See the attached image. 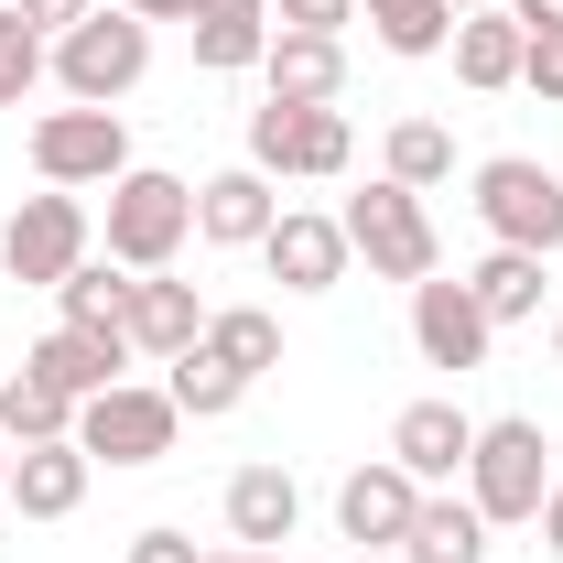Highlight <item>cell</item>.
<instances>
[{"mask_svg":"<svg viewBox=\"0 0 563 563\" xmlns=\"http://www.w3.org/2000/svg\"><path fill=\"white\" fill-rule=\"evenodd\" d=\"M455 488L477 498V520L488 531H531L542 520V498H553V433L531 412H498V422H477V455H466V477Z\"/></svg>","mask_w":563,"mask_h":563,"instance_id":"cell-1","label":"cell"},{"mask_svg":"<svg viewBox=\"0 0 563 563\" xmlns=\"http://www.w3.org/2000/svg\"><path fill=\"white\" fill-rule=\"evenodd\" d=\"M185 239H196V185H185V174H163V163H131V174L109 185L98 250H109L120 272H174V261H185Z\"/></svg>","mask_w":563,"mask_h":563,"instance_id":"cell-2","label":"cell"},{"mask_svg":"<svg viewBox=\"0 0 563 563\" xmlns=\"http://www.w3.org/2000/svg\"><path fill=\"white\" fill-rule=\"evenodd\" d=\"M466 185H477L466 207H477V228H488V250H542V261L563 250V174L542 163V152H488Z\"/></svg>","mask_w":563,"mask_h":563,"instance_id":"cell-3","label":"cell"},{"mask_svg":"<svg viewBox=\"0 0 563 563\" xmlns=\"http://www.w3.org/2000/svg\"><path fill=\"white\" fill-rule=\"evenodd\" d=\"M336 228H347V250H357V261H368L379 282H433V272H444L433 207H422L412 185H390V174H368L347 207H336Z\"/></svg>","mask_w":563,"mask_h":563,"instance_id":"cell-4","label":"cell"},{"mask_svg":"<svg viewBox=\"0 0 563 563\" xmlns=\"http://www.w3.org/2000/svg\"><path fill=\"white\" fill-rule=\"evenodd\" d=\"M44 55H55V87H66L76 109H120L141 76H152V22L109 0V11H87L76 33H55Z\"/></svg>","mask_w":563,"mask_h":563,"instance_id":"cell-5","label":"cell"},{"mask_svg":"<svg viewBox=\"0 0 563 563\" xmlns=\"http://www.w3.org/2000/svg\"><path fill=\"white\" fill-rule=\"evenodd\" d=\"M87 250H98V217L66 185H44V196H22V207L0 217V282H22V292H55Z\"/></svg>","mask_w":563,"mask_h":563,"instance_id":"cell-6","label":"cell"},{"mask_svg":"<svg viewBox=\"0 0 563 563\" xmlns=\"http://www.w3.org/2000/svg\"><path fill=\"white\" fill-rule=\"evenodd\" d=\"M239 163H261L272 185H336L357 163V131H347V109H282V98H261Z\"/></svg>","mask_w":563,"mask_h":563,"instance_id":"cell-7","label":"cell"},{"mask_svg":"<svg viewBox=\"0 0 563 563\" xmlns=\"http://www.w3.org/2000/svg\"><path fill=\"white\" fill-rule=\"evenodd\" d=\"M33 174L66 185V196H87V185L109 196V185L131 174V120H120V109H76V98L44 109V120H33Z\"/></svg>","mask_w":563,"mask_h":563,"instance_id":"cell-8","label":"cell"},{"mask_svg":"<svg viewBox=\"0 0 563 563\" xmlns=\"http://www.w3.org/2000/svg\"><path fill=\"white\" fill-rule=\"evenodd\" d=\"M174 433H185V412H174V390H163V379H120V390L76 401V444H87L98 466H163V455H174Z\"/></svg>","mask_w":563,"mask_h":563,"instance_id":"cell-9","label":"cell"},{"mask_svg":"<svg viewBox=\"0 0 563 563\" xmlns=\"http://www.w3.org/2000/svg\"><path fill=\"white\" fill-rule=\"evenodd\" d=\"M466 455H477V412H466L455 390H433V401H401V412H390V466H401L412 488H455Z\"/></svg>","mask_w":563,"mask_h":563,"instance_id":"cell-10","label":"cell"},{"mask_svg":"<svg viewBox=\"0 0 563 563\" xmlns=\"http://www.w3.org/2000/svg\"><path fill=\"white\" fill-rule=\"evenodd\" d=\"M347 261H357V250H347V228H336L325 207H282L272 239H261V272H272L282 292H303V303H314V292H336Z\"/></svg>","mask_w":563,"mask_h":563,"instance_id":"cell-11","label":"cell"},{"mask_svg":"<svg viewBox=\"0 0 563 563\" xmlns=\"http://www.w3.org/2000/svg\"><path fill=\"white\" fill-rule=\"evenodd\" d=\"M412 347H422V368H455V379H466V368H488V347H498V325L488 314H477V292H466V282H412Z\"/></svg>","mask_w":563,"mask_h":563,"instance_id":"cell-12","label":"cell"},{"mask_svg":"<svg viewBox=\"0 0 563 563\" xmlns=\"http://www.w3.org/2000/svg\"><path fill=\"white\" fill-rule=\"evenodd\" d=\"M33 379H55L66 401H98V390H120L141 368V347L120 336V325H55V336H33V357H22Z\"/></svg>","mask_w":563,"mask_h":563,"instance_id":"cell-13","label":"cell"},{"mask_svg":"<svg viewBox=\"0 0 563 563\" xmlns=\"http://www.w3.org/2000/svg\"><path fill=\"white\" fill-rule=\"evenodd\" d=\"M422 488L390 466V455H368V466H347L336 477V542H368V553H401V531H412Z\"/></svg>","mask_w":563,"mask_h":563,"instance_id":"cell-14","label":"cell"},{"mask_svg":"<svg viewBox=\"0 0 563 563\" xmlns=\"http://www.w3.org/2000/svg\"><path fill=\"white\" fill-rule=\"evenodd\" d=\"M217 509H228V542H239V553H282V542L303 531V477L261 455V466H239V477H228Z\"/></svg>","mask_w":563,"mask_h":563,"instance_id":"cell-15","label":"cell"},{"mask_svg":"<svg viewBox=\"0 0 563 563\" xmlns=\"http://www.w3.org/2000/svg\"><path fill=\"white\" fill-rule=\"evenodd\" d=\"M272 217H282V185L261 163H228V174L196 185V239H207V250H261Z\"/></svg>","mask_w":563,"mask_h":563,"instance_id":"cell-16","label":"cell"},{"mask_svg":"<svg viewBox=\"0 0 563 563\" xmlns=\"http://www.w3.org/2000/svg\"><path fill=\"white\" fill-rule=\"evenodd\" d=\"M87 477H98V455L55 433V444H11V509L22 520H76L87 509Z\"/></svg>","mask_w":563,"mask_h":563,"instance_id":"cell-17","label":"cell"},{"mask_svg":"<svg viewBox=\"0 0 563 563\" xmlns=\"http://www.w3.org/2000/svg\"><path fill=\"white\" fill-rule=\"evenodd\" d=\"M261 98H282V109H336V98H347V44H336V33H272Z\"/></svg>","mask_w":563,"mask_h":563,"instance_id":"cell-18","label":"cell"},{"mask_svg":"<svg viewBox=\"0 0 563 563\" xmlns=\"http://www.w3.org/2000/svg\"><path fill=\"white\" fill-rule=\"evenodd\" d=\"M207 314H217V303H196V282L141 272V282H131V314H120V336H131V347L163 368V357H185L196 336H207Z\"/></svg>","mask_w":563,"mask_h":563,"instance_id":"cell-19","label":"cell"},{"mask_svg":"<svg viewBox=\"0 0 563 563\" xmlns=\"http://www.w3.org/2000/svg\"><path fill=\"white\" fill-rule=\"evenodd\" d=\"M488 520H477V498L466 488H422L412 531H401V563H488Z\"/></svg>","mask_w":563,"mask_h":563,"instance_id":"cell-20","label":"cell"},{"mask_svg":"<svg viewBox=\"0 0 563 563\" xmlns=\"http://www.w3.org/2000/svg\"><path fill=\"white\" fill-rule=\"evenodd\" d=\"M185 33H196V66L207 76H261V55H272V0H207Z\"/></svg>","mask_w":563,"mask_h":563,"instance_id":"cell-21","label":"cell"},{"mask_svg":"<svg viewBox=\"0 0 563 563\" xmlns=\"http://www.w3.org/2000/svg\"><path fill=\"white\" fill-rule=\"evenodd\" d=\"M455 87H477V98H498V87H520V55H531V33L509 22V11H455Z\"/></svg>","mask_w":563,"mask_h":563,"instance_id":"cell-22","label":"cell"},{"mask_svg":"<svg viewBox=\"0 0 563 563\" xmlns=\"http://www.w3.org/2000/svg\"><path fill=\"white\" fill-rule=\"evenodd\" d=\"M163 390H174V412H185V422H228L250 390H261V379H239V368H228V357L196 336L185 357H163Z\"/></svg>","mask_w":563,"mask_h":563,"instance_id":"cell-23","label":"cell"},{"mask_svg":"<svg viewBox=\"0 0 563 563\" xmlns=\"http://www.w3.org/2000/svg\"><path fill=\"white\" fill-rule=\"evenodd\" d=\"M542 250H488V261H477V272H466V292H477V314H488V325H531V314H542Z\"/></svg>","mask_w":563,"mask_h":563,"instance_id":"cell-24","label":"cell"},{"mask_svg":"<svg viewBox=\"0 0 563 563\" xmlns=\"http://www.w3.org/2000/svg\"><path fill=\"white\" fill-rule=\"evenodd\" d=\"M357 22H368V44L401 55V66H422V55L455 44V11H444V0H357Z\"/></svg>","mask_w":563,"mask_h":563,"instance_id":"cell-25","label":"cell"},{"mask_svg":"<svg viewBox=\"0 0 563 563\" xmlns=\"http://www.w3.org/2000/svg\"><path fill=\"white\" fill-rule=\"evenodd\" d=\"M131 282L141 272H120L109 250H87V261L55 282V325H120V314H131Z\"/></svg>","mask_w":563,"mask_h":563,"instance_id":"cell-26","label":"cell"},{"mask_svg":"<svg viewBox=\"0 0 563 563\" xmlns=\"http://www.w3.org/2000/svg\"><path fill=\"white\" fill-rule=\"evenodd\" d=\"M379 174H390V185H412V196L455 185V131H444V120H390V141H379Z\"/></svg>","mask_w":563,"mask_h":563,"instance_id":"cell-27","label":"cell"},{"mask_svg":"<svg viewBox=\"0 0 563 563\" xmlns=\"http://www.w3.org/2000/svg\"><path fill=\"white\" fill-rule=\"evenodd\" d=\"M207 347L228 357L239 379H272V368H282V314H272V303H217V314H207Z\"/></svg>","mask_w":563,"mask_h":563,"instance_id":"cell-28","label":"cell"},{"mask_svg":"<svg viewBox=\"0 0 563 563\" xmlns=\"http://www.w3.org/2000/svg\"><path fill=\"white\" fill-rule=\"evenodd\" d=\"M55 433H76V401L55 379L11 368V379H0V444H55Z\"/></svg>","mask_w":563,"mask_h":563,"instance_id":"cell-29","label":"cell"},{"mask_svg":"<svg viewBox=\"0 0 563 563\" xmlns=\"http://www.w3.org/2000/svg\"><path fill=\"white\" fill-rule=\"evenodd\" d=\"M33 87H55V55H44V33L0 0V109H22Z\"/></svg>","mask_w":563,"mask_h":563,"instance_id":"cell-30","label":"cell"},{"mask_svg":"<svg viewBox=\"0 0 563 563\" xmlns=\"http://www.w3.org/2000/svg\"><path fill=\"white\" fill-rule=\"evenodd\" d=\"M347 22H357V0H272V33H336L347 44Z\"/></svg>","mask_w":563,"mask_h":563,"instance_id":"cell-31","label":"cell"},{"mask_svg":"<svg viewBox=\"0 0 563 563\" xmlns=\"http://www.w3.org/2000/svg\"><path fill=\"white\" fill-rule=\"evenodd\" d=\"M520 87H531L542 109H563V44H531V55H520Z\"/></svg>","mask_w":563,"mask_h":563,"instance_id":"cell-32","label":"cell"},{"mask_svg":"<svg viewBox=\"0 0 563 563\" xmlns=\"http://www.w3.org/2000/svg\"><path fill=\"white\" fill-rule=\"evenodd\" d=\"M131 563H207V553H196L174 520H152V531H131Z\"/></svg>","mask_w":563,"mask_h":563,"instance_id":"cell-33","label":"cell"},{"mask_svg":"<svg viewBox=\"0 0 563 563\" xmlns=\"http://www.w3.org/2000/svg\"><path fill=\"white\" fill-rule=\"evenodd\" d=\"M11 11H22V22H33V33H44V44H55V33H76V22H87V11H98V0H11Z\"/></svg>","mask_w":563,"mask_h":563,"instance_id":"cell-34","label":"cell"},{"mask_svg":"<svg viewBox=\"0 0 563 563\" xmlns=\"http://www.w3.org/2000/svg\"><path fill=\"white\" fill-rule=\"evenodd\" d=\"M498 11H509L531 44H563V0H498Z\"/></svg>","mask_w":563,"mask_h":563,"instance_id":"cell-35","label":"cell"},{"mask_svg":"<svg viewBox=\"0 0 563 563\" xmlns=\"http://www.w3.org/2000/svg\"><path fill=\"white\" fill-rule=\"evenodd\" d=\"M531 531H542V553L563 563V477H553V498H542V520H531Z\"/></svg>","mask_w":563,"mask_h":563,"instance_id":"cell-36","label":"cell"},{"mask_svg":"<svg viewBox=\"0 0 563 563\" xmlns=\"http://www.w3.org/2000/svg\"><path fill=\"white\" fill-rule=\"evenodd\" d=\"M120 11H141V22H196L207 0H120Z\"/></svg>","mask_w":563,"mask_h":563,"instance_id":"cell-37","label":"cell"},{"mask_svg":"<svg viewBox=\"0 0 563 563\" xmlns=\"http://www.w3.org/2000/svg\"><path fill=\"white\" fill-rule=\"evenodd\" d=\"M207 563H282V553H207Z\"/></svg>","mask_w":563,"mask_h":563,"instance_id":"cell-38","label":"cell"},{"mask_svg":"<svg viewBox=\"0 0 563 563\" xmlns=\"http://www.w3.org/2000/svg\"><path fill=\"white\" fill-rule=\"evenodd\" d=\"M0 509H11V444H0Z\"/></svg>","mask_w":563,"mask_h":563,"instance_id":"cell-39","label":"cell"},{"mask_svg":"<svg viewBox=\"0 0 563 563\" xmlns=\"http://www.w3.org/2000/svg\"><path fill=\"white\" fill-rule=\"evenodd\" d=\"M444 11H498V0H444Z\"/></svg>","mask_w":563,"mask_h":563,"instance_id":"cell-40","label":"cell"},{"mask_svg":"<svg viewBox=\"0 0 563 563\" xmlns=\"http://www.w3.org/2000/svg\"><path fill=\"white\" fill-rule=\"evenodd\" d=\"M553 368H563V314H553Z\"/></svg>","mask_w":563,"mask_h":563,"instance_id":"cell-41","label":"cell"}]
</instances>
